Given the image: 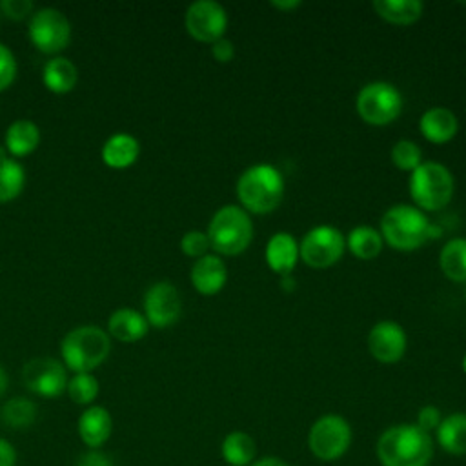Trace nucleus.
Segmentation results:
<instances>
[{
	"label": "nucleus",
	"instance_id": "22",
	"mask_svg": "<svg viewBox=\"0 0 466 466\" xmlns=\"http://www.w3.org/2000/svg\"><path fill=\"white\" fill-rule=\"evenodd\" d=\"M78 78L76 66L66 56L49 58L42 71V80L53 93H67L75 87Z\"/></svg>",
	"mask_w": 466,
	"mask_h": 466
},
{
	"label": "nucleus",
	"instance_id": "17",
	"mask_svg": "<svg viewBox=\"0 0 466 466\" xmlns=\"http://www.w3.org/2000/svg\"><path fill=\"white\" fill-rule=\"evenodd\" d=\"M113 431V419L102 406H89L78 419V435L89 450H98Z\"/></svg>",
	"mask_w": 466,
	"mask_h": 466
},
{
	"label": "nucleus",
	"instance_id": "8",
	"mask_svg": "<svg viewBox=\"0 0 466 466\" xmlns=\"http://www.w3.org/2000/svg\"><path fill=\"white\" fill-rule=\"evenodd\" d=\"M351 444V426L337 413L319 417L308 433L309 451L326 462L340 459Z\"/></svg>",
	"mask_w": 466,
	"mask_h": 466
},
{
	"label": "nucleus",
	"instance_id": "39",
	"mask_svg": "<svg viewBox=\"0 0 466 466\" xmlns=\"http://www.w3.org/2000/svg\"><path fill=\"white\" fill-rule=\"evenodd\" d=\"M249 466H289V464L284 462V461L279 459V457H262V459L253 461Z\"/></svg>",
	"mask_w": 466,
	"mask_h": 466
},
{
	"label": "nucleus",
	"instance_id": "35",
	"mask_svg": "<svg viewBox=\"0 0 466 466\" xmlns=\"http://www.w3.org/2000/svg\"><path fill=\"white\" fill-rule=\"evenodd\" d=\"M2 13L11 20H22L33 11V2L29 0H2L0 2Z\"/></svg>",
	"mask_w": 466,
	"mask_h": 466
},
{
	"label": "nucleus",
	"instance_id": "37",
	"mask_svg": "<svg viewBox=\"0 0 466 466\" xmlns=\"http://www.w3.org/2000/svg\"><path fill=\"white\" fill-rule=\"evenodd\" d=\"M76 466H115V464L107 453L98 450H89L78 457Z\"/></svg>",
	"mask_w": 466,
	"mask_h": 466
},
{
	"label": "nucleus",
	"instance_id": "18",
	"mask_svg": "<svg viewBox=\"0 0 466 466\" xmlns=\"http://www.w3.org/2000/svg\"><path fill=\"white\" fill-rule=\"evenodd\" d=\"M419 129L426 140L433 144H446L457 135L459 120L448 107H430L422 113Z\"/></svg>",
	"mask_w": 466,
	"mask_h": 466
},
{
	"label": "nucleus",
	"instance_id": "31",
	"mask_svg": "<svg viewBox=\"0 0 466 466\" xmlns=\"http://www.w3.org/2000/svg\"><path fill=\"white\" fill-rule=\"evenodd\" d=\"M391 162L402 171H413L422 164L420 147L413 140H399L391 147Z\"/></svg>",
	"mask_w": 466,
	"mask_h": 466
},
{
	"label": "nucleus",
	"instance_id": "3",
	"mask_svg": "<svg viewBox=\"0 0 466 466\" xmlns=\"http://www.w3.org/2000/svg\"><path fill=\"white\" fill-rule=\"evenodd\" d=\"M237 197L246 211L269 213L284 197V177L271 164H255L238 177Z\"/></svg>",
	"mask_w": 466,
	"mask_h": 466
},
{
	"label": "nucleus",
	"instance_id": "24",
	"mask_svg": "<svg viewBox=\"0 0 466 466\" xmlns=\"http://www.w3.org/2000/svg\"><path fill=\"white\" fill-rule=\"evenodd\" d=\"M373 9L386 22L408 25L420 18L424 5L420 0H375Z\"/></svg>",
	"mask_w": 466,
	"mask_h": 466
},
{
	"label": "nucleus",
	"instance_id": "14",
	"mask_svg": "<svg viewBox=\"0 0 466 466\" xmlns=\"http://www.w3.org/2000/svg\"><path fill=\"white\" fill-rule=\"evenodd\" d=\"M406 331L393 320H379L368 333V350L382 364H393L406 353Z\"/></svg>",
	"mask_w": 466,
	"mask_h": 466
},
{
	"label": "nucleus",
	"instance_id": "13",
	"mask_svg": "<svg viewBox=\"0 0 466 466\" xmlns=\"http://www.w3.org/2000/svg\"><path fill=\"white\" fill-rule=\"evenodd\" d=\"M144 311L147 324L167 328L180 319L182 300L178 289L169 282H157L144 293Z\"/></svg>",
	"mask_w": 466,
	"mask_h": 466
},
{
	"label": "nucleus",
	"instance_id": "30",
	"mask_svg": "<svg viewBox=\"0 0 466 466\" xmlns=\"http://www.w3.org/2000/svg\"><path fill=\"white\" fill-rule=\"evenodd\" d=\"M100 384L93 373H75L67 379L66 391L69 399L76 404H91L98 395Z\"/></svg>",
	"mask_w": 466,
	"mask_h": 466
},
{
	"label": "nucleus",
	"instance_id": "5",
	"mask_svg": "<svg viewBox=\"0 0 466 466\" xmlns=\"http://www.w3.org/2000/svg\"><path fill=\"white\" fill-rule=\"evenodd\" d=\"M208 238L211 248L220 255L242 253L253 238V222L248 211L240 206H222L208 226Z\"/></svg>",
	"mask_w": 466,
	"mask_h": 466
},
{
	"label": "nucleus",
	"instance_id": "6",
	"mask_svg": "<svg viewBox=\"0 0 466 466\" xmlns=\"http://www.w3.org/2000/svg\"><path fill=\"white\" fill-rule=\"evenodd\" d=\"M453 175L439 162H422L410 175V197L419 209L439 211L453 197Z\"/></svg>",
	"mask_w": 466,
	"mask_h": 466
},
{
	"label": "nucleus",
	"instance_id": "20",
	"mask_svg": "<svg viewBox=\"0 0 466 466\" xmlns=\"http://www.w3.org/2000/svg\"><path fill=\"white\" fill-rule=\"evenodd\" d=\"M140 153L138 140L129 133H115L102 146V160L115 169L131 166Z\"/></svg>",
	"mask_w": 466,
	"mask_h": 466
},
{
	"label": "nucleus",
	"instance_id": "29",
	"mask_svg": "<svg viewBox=\"0 0 466 466\" xmlns=\"http://www.w3.org/2000/svg\"><path fill=\"white\" fill-rule=\"evenodd\" d=\"M0 417L9 428H27L36 419V404L25 397H15L2 406Z\"/></svg>",
	"mask_w": 466,
	"mask_h": 466
},
{
	"label": "nucleus",
	"instance_id": "19",
	"mask_svg": "<svg viewBox=\"0 0 466 466\" xmlns=\"http://www.w3.org/2000/svg\"><path fill=\"white\" fill-rule=\"evenodd\" d=\"M147 328L149 324L146 317L131 308H120L113 311L107 320L109 333L122 342H135L144 339L147 333Z\"/></svg>",
	"mask_w": 466,
	"mask_h": 466
},
{
	"label": "nucleus",
	"instance_id": "16",
	"mask_svg": "<svg viewBox=\"0 0 466 466\" xmlns=\"http://www.w3.org/2000/svg\"><path fill=\"white\" fill-rule=\"evenodd\" d=\"M299 257V242L288 231H277L266 244V262L269 269L280 277L293 271Z\"/></svg>",
	"mask_w": 466,
	"mask_h": 466
},
{
	"label": "nucleus",
	"instance_id": "28",
	"mask_svg": "<svg viewBox=\"0 0 466 466\" xmlns=\"http://www.w3.org/2000/svg\"><path fill=\"white\" fill-rule=\"evenodd\" d=\"M24 184H25L24 167L9 157L0 158V204L18 197Z\"/></svg>",
	"mask_w": 466,
	"mask_h": 466
},
{
	"label": "nucleus",
	"instance_id": "2",
	"mask_svg": "<svg viewBox=\"0 0 466 466\" xmlns=\"http://www.w3.org/2000/svg\"><path fill=\"white\" fill-rule=\"evenodd\" d=\"M435 231V226L426 218L424 211L411 204H395L386 209L380 218L382 238L399 251L420 248Z\"/></svg>",
	"mask_w": 466,
	"mask_h": 466
},
{
	"label": "nucleus",
	"instance_id": "10",
	"mask_svg": "<svg viewBox=\"0 0 466 466\" xmlns=\"http://www.w3.org/2000/svg\"><path fill=\"white\" fill-rule=\"evenodd\" d=\"M29 38L42 53H58L69 44L71 24L67 16L55 7L38 9L29 20Z\"/></svg>",
	"mask_w": 466,
	"mask_h": 466
},
{
	"label": "nucleus",
	"instance_id": "40",
	"mask_svg": "<svg viewBox=\"0 0 466 466\" xmlns=\"http://www.w3.org/2000/svg\"><path fill=\"white\" fill-rule=\"evenodd\" d=\"M271 5L277 7V9H280V11H289V9L299 7L300 2H299V0H284V2H282V0H273Z\"/></svg>",
	"mask_w": 466,
	"mask_h": 466
},
{
	"label": "nucleus",
	"instance_id": "9",
	"mask_svg": "<svg viewBox=\"0 0 466 466\" xmlns=\"http://www.w3.org/2000/svg\"><path fill=\"white\" fill-rule=\"evenodd\" d=\"M346 249L344 235L328 224L311 228L299 244V255L302 262L309 268H329L342 257Z\"/></svg>",
	"mask_w": 466,
	"mask_h": 466
},
{
	"label": "nucleus",
	"instance_id": "21",
	"mask_svg": "<svg viewBox=\"0 0 466 466\" xmlns=\"http://www.w3.org/2000/svg\"><path fill=\"white\" fill-rule=\"evenodd\" d=\"M437 441L451 455H466V413H451L439 424Z\"/></svg>",
	"mask_w": 466,
	"mask_h": 466
},
{
	"label": "nucleus",
	"instance_id": "34",
	"mask_svg": "<svg viewBox=\"0 0 466 466\" xmlns=\"http://www.w3.org/2000/svg\"><path fill=\"white\" fill-rule=\"evenodd\" d=\"M441 420H442L441 410H439L437 406H431V404L420 408L419 413H417V426H419L422 431H426V433L437 430L439 424H441Z\"/></svg>",
	"mask_w": 466,
	"mask_h": 466
},
{
	"label": "nucleus",
	"instance_id": "33",
	"mask_svg": "<svg viewBox=\"0 0 466 466\" xmlns=\"http://www.w3.org/2000/svg\"><path fill=\"white\" fill-rule=\"evenodd\" d=\"M16 76V60L7 46L0 42V93L7 89Z\"/></svg>",
	"mask_w": 466,
	"mask_h": 466
},
{
	"label": "nucleus",
	"instance_id": "7",
	"mask_svg": "<svg viewBox=\"0 0 466 466\" xmlns=\"http://www.w3.org/2000/svg\"><path fill=\"white\" fill-rule=\"evenodd\" d=\"M355 107L364 122L371 126H386L399 116L402 96L393 84L377 80L360 87Z\"/></svg>",
	"mask_w": 466,
	"mask_h": 466
},
{
	"label": "nucleus",
	"instance_id": "15",
	"mask_svg": "<svg viewBox=\"0 0 466 466\" xmlns=\"http://www.w3.org/2000/svg\"><path fill=\"white\" fill-rule=\"evenodd\" d=\"M189 277L193 288L200 295H217L228 280V268L220 257L208 253L197 258Z\"/></svg>",
	"mask_w": 466,
	"mask_h": 466
},
{
	"label": "nucleus",
	"instance_id": "26",
	"mask_svg": "<svg viewBox=\"0 0 466 466\" xmlns=\"http://www.w3.org/2000/svg\"><path fill=\"white\" fill-rule=\"evenodd\" d=\"M384 238L380 231L371 226H357L348 233L346 248L360 260L375 258L382 249Z\"/></svg>",
	"mask_w": 466,
	"mask_h": 466
},
{
	"label": "nucleus",
	"instance_id": "36",
	"mask_svg": "<svg viewBox=\"0 0 466 466\" xmlns=\"http://www.w3.org/2000/svg\"><path fill=\"white\" fill-rule=\"evenodd\" d=\"M211 55L217 62H229L235 56V46L228 38H218L211 44Z\"/></svg>",
	"mask_w": 466,
	"mask_h": 466
},
{
	"label": "nucleus",
	"instance_id": "43",
	"mask_svg": "<svg viewBox=\"0 0 466 466\" xmlns=\"http://www.w3.org/2000/svg\"><path fill=\"white\" fill-rule=\"evenodd\" d=\"M462 370H464V373H466V353H464V359H462Z\"/></svg>",
	"mask_w": 466,
	"mask_h": 466
},
{
	"label": "nucleus",
	"instance_id": "41",
	"mask_svg": "<svg viewBox=\"0 0 466 466\" xmlns=\"http://www.w3.org/2000/svg\"><path fill=\"white\" fill-rule=\"evenodd\" d=\"M5 390H7V373H5L4 366L0 364V397L5 393Z\"/></svg>",
	"mask_w": 466,
	"mask_h": 466
},
{
	"label": "nucleus",
	"instance_id": "1",
	"mask_svg": "<svg viewBox=\"0 0 466 466\" xmlns=\"http://www.w3.org/2000/svg\"><path fill=\"white\" fill-rule=\"evenodd\" d=\"M431 455V437L417 424H395L377 441V457L382 466H428Z\"/></svg>",
	"mask_w": 466,
	"mask_h": 466
},
{
	"label": "nucleus",
	"instance_id": "27",
	"mask_svg": "<svg viewBox=\"0 0 466 466\" xmlns=\"http://www.w3.org/2000/svg\"><path fill=\"white\" fill-rule=\"evenodd\" d=\"M442 273L453 282H466V238H451L439 253Z\"/></svg>",
	"mask_w": 466,
	"mask_h": 466
},
{
	"label": "nucleus",
	"instance_id": "32",
	"mask_svg": "<svg viewBox=\"0 0 466 466\" xmlns=\"http://www.w3.org/2000/svg\"><path fill=\"white\" fill-rule=\"evenodd\" d=\"M211 248L208 233L200 231V229H191L187 233H184L182 240H180V249L187 255V257H195L200 258L204 255H208V249Z\"/></svg>",
	"mask_w": 466,
	"mask_h": 466
},
{
	"label": "nucleus",
	"instance_id": "4",
	"mask_svg": "<svg viewBox=\"0 0 466 466\" xmlns=\"http://www.w3.org/2000/svg\"><path fill=\"white\" fill-rule=\"evenodd\" d=\"M111 350L109 335L96 326H80L71 329L60 344L64 364L75 373H91L100 366Z\"/></svg>",
	"mask_w": 466,
	"mask_h": 466
},
{
	"label": "nucleus",
	"instance_id": "23",
	"mask_svg": "<svg viewBox=\"0 0 466 466\" xmlns=\"http://www.w3.org/2000/svg\"><path fill=\"white\" fill-rule=\"evenodd\" d=\"M40 142V129L35 122L20 118L15 120L5 131V149L15 157L29 155Z\"/></svg>",
	"mask_w": 466,
	"mask_h": 466
},
{
	"label": "nucleus",
	"instance_id": "25",
	"mask_svg": "<svg viewBox=\"0 0 466 466\" xmlns=\"http://www.w3.org/2000/svg\"><path fill=\"white\" fill-rule=\"evenodd\" d=\"M222 459L231 466H248L255 461L257 446L246 431H231L224 437L220 446Z\"/></svg>",
	"mask_w": 466,
	"mask_h": 466
},
{
	"label": "nucleus",
	"instance_id": "11",
	"mask_svg": "<svg viewBox=\"0 0 466 466\" xmlns=\"http://www.w3.org/2000/svg\"><path fill=\"white\" fill-rule=\"evenodd\" d=\"M184 24L195 40L213 44L226 33L228 13L215 0H197L187 7Z\"/></svg>",
	"mask_w": 466,
	"mask_h": 466
},
{
	"label": "nucleus",
	"instance_id": "12",
	"mask_svg": "<svg viewBox=\"0 0 466 466\" xmlns=\"http://www.w3.org/2000/svg\"><path fill=\"white\" fill-rule=\"evenodd\" d=\"M22 379L29 391L47 399L62 395L67 386L66 368L62 366V362L51 357H36L25 362L22 370Z\"/></svg>",
	"mask_w": 466,
	"mask_h": 466
},
{
	"label": "nucleus",
	"instance_id": "38",
	"mask_svg": "<svg viewBox=\"0 0 466 466\" xmlns=\"http://www.w3.org/2000/svg\"><path fill=\"white\" fill-rule=\"evenodd\" d=\"M0 466H16V450L15 446L0 437Z\"/></svg>",
	"mask_w": 466,
	"mask_h": 466
},
{
	"label": "nucleus",
	"instance_id": "42",
	"mask_svg": "<svg viewBox=\"0 0 466 466\" xmlns=\"http://www.w3.org/2000/svg\"><path fill=\"white\" fill-rule=\"evenodd\" d=\"M280 286H282V289H284V291H291V289H293V286H295V282L291 280V277H289V275H286V277H280Z\"/></svg>",
	"mask_w": 466,
	"mask_h": 466
}]
</instances>
